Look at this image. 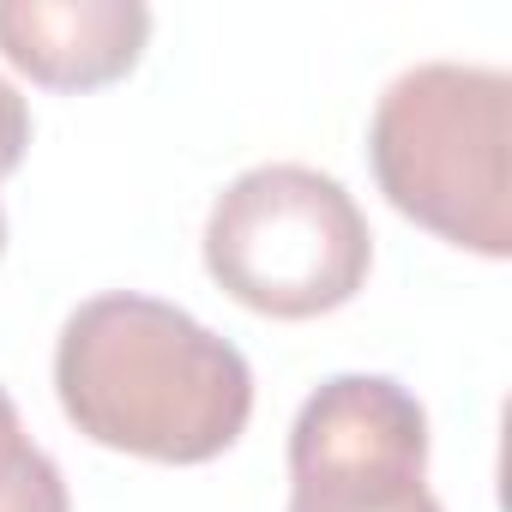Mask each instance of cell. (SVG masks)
Returning <instances> with one entry per match:
<instances>
[{
  "instance_id": "6da1fadb",
  "label": "cell",
  "mask_w": 512,
  "mask_h": 512,
  "mask_svg": "<svg viewBox=\"0 0 512 512\" xmlns=\"http://www.w3.org/2000/svg\"><path fill=\"white\" fill-rule=\"evenodd\" d=\"M55 398L67 422L151 464H211L253 416L247 356L187 308L109 290L67 314L55 338Z\"/></svg>"
},
{
  "instance_id": "5b68a950",
  "label": "cell",
  "mask_w": 512,
  "mask_h": 512,
  "mask_svg": "<svg viewBox=\"0 0 512 512\" xmlns=\"http://www.w3.org/2000/svg\"><path fill=\"white\" fill-rule=\"evenodd\" d=\"M145 0H0V55L49 91H97L139 67Z\"/></svg>"
},
{
  "instance_id": "8992f818",
  "label": "cell",
  "mask_w": 512,
  "mask_h": 512,
  "mask_svg": "<svg viewBox=\"0 0 512 512\" xmlns=\"http://www.w3.org/2000/svg\"><path fill=\"white\" fill-rule=\"evenodd\" d=\"M0 512H73L61 464L25 434L7 386H0Z\"/></svg>"
},
{
  "instance_id": "277c9868",
  "label": "cell",
  "mask_w": 512,
  "mask_h": 512,
  "mask_svg": "<svg viewBox=\"0 0 512 512\" xmlns=\"http://www.w3.org/2000/svg\"><path fill=\"white\" fill-rule=\"evenodd\" d=\"M290 512H446L422 398L392 374H332L290 428Z\"/></svg>"
},
{
  "instance_id": "7a4b0ae2",
  "label": "cell",
  "mask_w": 512,
  "mask_h": 512,
  "mask_svg": "<svg viewBox=\"0 0 512 512\" xmlns=\"http://www.w3.org/2000/svg\"><path fill=\"white\" fill-rule=\"evenodd\" d=\"M380 193L482 260L512 253V73L482 61L404 67L368 121Z\"/></svg>"
},
{
  "instance_id": "3957f363",
  "label": "cell",
  "mask_w": 512,
  "mask_h": 512,
  "mask_svg": "<svg viewBox=\"0 0 512 512\" xmlns=\"http://www.w3.org/2000/svg\"><path fill=\"white\" fill-rule=\"evenodd\" d=\"M374 229L356 193L308 163L241 169L205 217V272L266 320H320L368 284Z\"/></svg>"
},
{
  "instance_id": "ba28073f",
  "label": "cell",
  "mask_w": 512,
  "mask_h": 512,
  "mask_svg": "<svg viewBox=\"0 0 512 512\" xmlns=\"http://www.w3.org/2000/svg\"><path fill=\"white\" fill-rule=\"evenodd\" d=\"M0 253H7V205H0Z\"/></svg>"
},
{
  "instance_id": "52a82bcc",
  "label": "cell",
  "mask_w": 512,
  "mask_h": 512,
  "mask_svg": "<svg viewBox=\"0 0 512 512\" xmlns=\"http://www.w3.org/2000/svg\"><path fill=\"white\" fill-rule=\"evenodd\" d=\"M25 145H31V103L19 97V85L0 79V181L25 163Z\"/></svg>"
}]
</instances>
